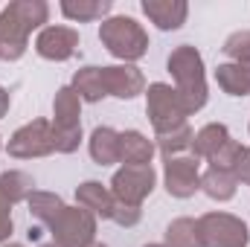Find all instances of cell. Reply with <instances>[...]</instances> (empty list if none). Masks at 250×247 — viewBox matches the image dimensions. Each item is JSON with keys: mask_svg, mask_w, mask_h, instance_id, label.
<instances>
[{"mask_svg": "<svg viewBox=\"0 0 250 247\" xmlns=\"http://www.w3.org/2000/svg\"><path fill=\"white\" fill-rule=\"evenodd\" d=\"M154 189V169L151 166H123L111 178V195L120 204H134L140 206Z\"/></svg>", "mask_w": 250, "mask_h": 247, "instance_id": "obj_9", "label": "cell"}, {"mask_svg": "<svg viewBox=\"0 0 250 247\" xmlns=\"http://www.w3.org/2000/svg\"><path fill=\"white\" fill-rule=\"evenodd\" d=\"M90 247H108V245H96V242H93V245H90Z\"/></svg>", "mask_w": 250, "mask_h": 247, "instance_id": "obj_31", "label": "cell"}, {"mask_svg": "<svg viewBox=\"0 0 250 247\" xmlns=\"http://www.w3.org/2000/svg\"><path fill=\"white\" fill-rule=\"evenodd\" d=\"M169 73L175 79V90L187 108V114H195L207 105V76H204V59L195 47L181 44L169 56Z\"/></svg>", "mask_w": 250, "mask_h": 247, "instance_id": "obj_2", "label": "cell"}, {"mask_svg": "<svg viewBox=\"0 0 250 247\" xmlns=\"http://www.w3.org/2000/svg\"><path fill=\"white\" fill-rule=\"evenodd\" d=\"M35 181L26 175V172H18V169H9L0 175V195L9 201V204H18V201H26L35 189Z\"/></svg>", "mask_w": 250, "mask_h": 247, "instance_id": "obj_23", "label": "cell"}, {"mask_svg": "<svg viewBox=\"0 0 250 247\" xmlns=\"http://www.w3.org/2000/svg\"><path fill=\"white\" fill-rule=\"evenodd\" d=\"M6 151L12 157L29 160V157H44L50 151H56V140H53V125L47 120H32L23 128H18L6 145Z\"/></svg>", "mask_w": 250, "mask_h": 247, "instance_id": "obj_8", "label": "cell"}, {"mask_svg": "<svg viewBox=\"0 0 250 247\" xmlns=\"http://www.w3.org/2000/svg\"><path fill=\"white\" fill-rule=\"evenodd\" d=\"M26 201H29V212L47 227H53V221L64 212V201L56 192H32Z\"/></svg>", "mask_w": 250, "mask_h": 247, "instance_id": "obj_22", "label": "cell"}, {"mask_svg": "<svg viewBox=\"0 0 250 247\" xmlns=\"http://www.w3.org/2000/svg\"><path fill=\"white\" fill-rule=\"evenodd\" d=\"M230 143V131H227V125L221 123H212V125H204L195 137H192V157H207V160H212L224 145Z\"/></svg>", "mask_w": 250, "mask_h": 247, "instance_id": "obj_16", "label": "cell"}, {"mask_svg": "<svg viewBox=\"0 0 250 247\" xmlns=\"http://www.w3.org/2000/svg\"><path fill=\"white\" fill-rule=\"evenodd\" d=\"M76 93H79V99H84V102H99L102 96H108L105 93V84H102V67H82L79 73H76V79H73V84H70Z\"/></svg>", "mask_w": 250, "mask_h": 247, "instance_id": "obj_21", "label": "cell"}, {"mask_svg": "<svg viewBox=\"0 0 250 247\" xmlns=\"http://www.w3.org/2000/svg\"><path fill=\"white\" fill-rule=\"evenodd\" d=\"M154 143L143 137L140 131H123L120 134V163L125 166H151Z\"/></svg>", "mask_w": 250, "mask_h": 247, "instance_id": "obj_15", "label": "cell"}, {"mask_svg": "<svg viewBox=\"0 0 250 247\" xmlns=\"http://www.w3.org/2000/svg\"><path fill=\"white\" fill-rule=\"evenodd\" d=\"M146 247H166V245H146Z\"/></svg>", "mask_w": 250, "mask_h": 247, "instance_id": "obj_32", "label": "cell"}, {"mask_svg": "<svg viewBox=\"0 0 250 247\" xmlns=\"http://www.w3.org/2000/svg\"><path fill=\"white\" fill-rule=\"evenodd\" d=\"M102 84H105V93L117 99H134L137 93H143L146 79L137 67L123 64V67H102Z\"/></svg>", "mask_w": 250, "mask_h": 247, "instance_id": "obj_12", "label": "cell"}, {"mask_svg": "<svg viewBox=\"0 0 250 247\" xmlns=\"http://www.w3.org/2000/svg\"><path fill=\"white\" fill-rule=\"evenodd\" d=\"M6 111H9V93L0 87V120L6 117Z\"/></svg>", "mask_w": 250, "mask_h": 247, "instance_id": "obj_30", "label": "cell"}, {"mask_svg": "<svg viewBox=\"0 0 250 247\" xmlns=\"http://www.w3.org/2000/svg\"><path fill=\"white\" fill-rule=\"evenodd\" d=\"M76 201H79V206H84L96 218H111L114 204H117V198L111 195V189H105L99 181H84L76 189Z\"/></svg>", "mask_w": 250, "mask_h": 247, "instance_id": "obj_14", "label": "cell"}, {"mask_svg": "<svg viewBox=\"0 0 250 247\" xmlns=\"http://www.w3.org/2000/svg\"><path fill=\"white\" fill-rule=\"evenodd\" d=\"M143 12L148 15V21L157 29L169 32V29H181L184 26L189 6L184 0H143Z\"/></svg>", "mask_w": 250, "mask_h": 247, "instance_id": "obj_13", "label": "cell"}, {"mask_svg": "<svg viewBox=\"0 0 250 247\" xmlns=\"http://www.w3.org/2000/svg\"><path fill=\"white\" fill-rule=\"evenodd\" d=\"M53 140L56 151L70 154L82 143V99L73 87H62L53 99Z\"/></svg>", "mask_w": 250, "mask_h": 247, "instance_id": "obj_4", "label": "cell"}, {"mask_svg": "<svg viewBox=\"0 0 250 247\" xmlns=\"http://www.w3.org/2000/svg\"><path fill=\"white\" fill-rule=\"evenodd\" d=\"M215 82L230 96H250V64H218Z\"/></svg>", "mask_w": 250, "mask_h": 247, "instance_id": "obj_18", "label": "cell"}, {"mask_svg": "<svg viewBox=\"0 0 250 247\" xmlns=\"http://www.w3.org/2000/svg\"><path fill=\"white\" fill-rule=\"evenodd\" d=\"M3 247H23V245H3Z\"/></svg>", "mask_w": 250, "mask_h": 247, "instance_id": "obj_33", "label": "cell"}, {"mask_svg": "<svg viewBox=\"0 0 250 247\" xmlns=\"http://www.w3.org/2000/svg\"><path fill=\"white\" fill-rule=\"evenodd\" d=\"M233 178L242 181V184H250V148L248 145H239L236 157H233V166H230Z\"/></svg>", "mask_w": 250, "mask_h": 247, "instance_id": "obj_27", "label": "cell"}, {"mask_svg": "<svg viewBox=\"0 0 250 247\" xmlns=\"http://www.w3.org/2000/svg\"><path fill=\"white\" fill-rule=\"evenodd\" d=\"M140 215H143V209L140 206H134V204H114V212H111V218L117 221V224H123V227H134L137 221H140Z\"/></svg>", "mask_w": 250, "mask_h": 247, "instance_id": "obj_28", "label": "cell"}, {"mask_svg": "<svg viewBox=\"0 0 250 247\" xmlns=\"http://www.w3.org/2000/svg\"><path fill=\"white\" fill-rule=\"evenodd\" d=\"M146 96H148L146 111H148V120H151L157 134H166V131H172V128L187 123L189 114H187V108H184V102H181V96H178V90L172 84L154 82V84H148Z\"/></svg>", "mask_w": 250, "mask_h": 247, "instance_id": "obj_6", "label": "cell"}, {"mask_svg": "<svg viewBox=\"0 0 250 247\" xmlns=\"http://www.w3.org/2000/svg\"><path fill=\"white\" fill-rule=\"evenodd\" d=\"M90 157L99 163V166H114L120 163V134L108 125L96 128L90 134Z\"/></svg>", "mask_w": 250, "mask_h": 247, "instance_id": "obj_17", "label": "cell"}, {"mask_svg": "<svg viewBox=\"0 0 250 247\" xmlns=\"http://www.w3.org/2000/svg\"><path fill=\"white\" fill-rule=\"evenodd\" d=\"M166 247H201L195 221L192 218H175L166 227Z\"/></svg>", "mask_w": 250, "mask_h": 247, "instance_id": "obj_25", "label": "cell"}, {"mask_svg": "<svg viewBox=\"0 0 250 247\" xmlns=\"http://www.w3.org/2000/svg\"><path fill=\"white\" fill-rule=\"evenodd\" d=\"M192 128L187 123L178 125V128H172V131H166V134H157V148L166 154V160L169 157H178V151H184V148H192Z\"/></svg>", "mask_w": 250, "mask_h": 247, "instance_id": "obj_24", "label": "cell"}, {"mask_svg": "<svg viewBox=\"0 0 250 247\" xmlns=\"http://www.w3.org/2000/svg\"><path fill=\"white\" fill-rule=\"evenodd\" d=\"M99 41L108 47L111 56L123 59V62H137L146 56L148 50V35L146 29L134 21V18H125V15H117V18H105L102 26H99Z\"/></svg>", "mask_w": 250, "mask_h": 247, "instance_id": "obj_3", "label": "cell"}, {"mask_svg": "<svg viewBox=\"0 0 250 247\" xmlns=\"http://www.w3.org/2000/svg\"><path fill=\"white\" fill-rule=\"evenodd\" d=\"M50 6L44 0H15L0 12V59L18 62L26 53V38L32 29L47 23Z\"/></svg>", "mask_w": 250, "mask_h": 247, "instance_id": "obj_1", "label": "cell"}, {"mask_svg": "<svg viewBox=\"0 0 250 247\" xmlns=\"http://www.w3.org/2000/svg\"><path fill=\"white\" fill-rule=\"evenodd\" d=\"M224 53H227L236 64H250V29L233 32V35L224 41Z\"/></svg>", "mask_w": 250, "mask_h": 247, "instance_id": "obj_26", "label": "cell"}, {"mask_svg": "<svg viewBox=\"0 0 250 247\" xmlns=\"http://www.w3.org/2000/svg\"><path fill=\"white\" fill-rule=\"evenodd\" d=\"M236 186L239 181L233 178V172H224V169H212L201 175V189L212 198V201H230L236 195Z\"/></svg>", "mask_w": 250, "mask_h": 247, "instance_id": "obj_20", "label": "cell"}, {"mask_svg": "<svg viewBox=\"0 0 250 247\" xmlns=\"http://www.w3.org/2000/svg\"><path fill=\"white\" fill-rule=\"evenodd\" d=\"M12 236V204L0 195V245Z\"/></svg>", "mask_w": 250, "mask_h": 247, "instance_id": "obj_29", "label": "cell"}, {"mask_svg": "<svg viewBox=\"0 0 250 247\" xmlns=\"http://www.w3.org/2000/svg\"><path fill=\"white\" fill-rule=\"evenodd\" d=\"M41 247H56V245H41Z\"/></svg>", "mask_w": 250, "mask_h": 247, "instance_id": "obj_34", "label": "cell"}, {"mask_svg": "<svg viewBox=\"0 0 250 247\" xmlns=\"http://www.w3.org/2000/svg\"><path fill=\"white\" fill-rule=\"evenodd\" d=\"M201 189L198 157H169L166 160V192L172 198H189Z\"/></svg>", "mask_w": 250, "mask_h": 247, "instance_id": "obj_11", "label": "cell"}, {"mask_svg": "<svg viewBox=\"0 0 250 247\" xmlns=\"http://www.w3.org/2000/svg\"><path fill=\"white\" fill-rule=\"evenodd\" d=\"M62 15L70 21H102L111 12V0H62Z\"/></svg>", "mask_w": 250, "mask_h": 247, "instance_id": "obj_19", "label": "cell"}, {"mask_svg": "<svg viewBox=\"0 0 250 247\" xmlns=\"http://www.w3.org/2000/svg\"><path fill=\"white\" fill-rule=\"evenodd\" d=\"M201 247H248V224L230 212H207L195 221Z\"/></svg>", "mask_w": 250, "mask_h": 247, "instance_id": "obj_5", "label": "cell"}, {"mask_svg": "<svg viewBox=\"0 0 250 247\" xmlns=\"http://www.w3.org/2000/svg\"><path fill=\"white\" fill-rule=\"evenodd\" d=\"M56 247H90L96 236V215L84 206H64V212L50 227Z\"/></svg>", "mask_w": 250, "mask_h": 247, "instance_id": "obj_7", "label": "cell"}, {"mask_svg": "<svg viewBox=\"0 0 250 247\" xmlns=\"http://www.w3.org/2000/svg\"><path fill=\"white\" fill-rule=\"evenodd\" d=\"M79 50V32L73 26H44L35 38V53L47 62H67Z\"/></svg>", "mask_w": 250, "mask_h": 247, "instance_id": "obj_10", "label": "cell"}]
</instances>
